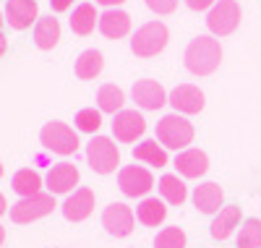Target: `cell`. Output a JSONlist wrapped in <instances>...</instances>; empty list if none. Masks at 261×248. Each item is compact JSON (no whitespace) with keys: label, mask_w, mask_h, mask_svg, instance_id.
<instances>
[{"label":"cell","mask_w":261,"mask_h":248,"mask_svg":"<svg viewBox=\"0 0 261 248\" xmlns=\"http://www.w3.org/2000/svg\"><path fill=\"white\" fill-rule=\"evenodd\" d=\"M0 27H3V13H0Z\"/></svg>","instance_id":"obj_38"},{"label":"cell","mask_w":261,"mask_h":248,"mask_svg":"<svg viewBox=\"0 0 261 248\" xmlns=\"http://www.w3.org/2000/svg\"><path fill=\"white\" fill-rule=\"evenodd\" d=\"M167 217V207L162 199H141V204L136 207V219L141 225H146V228H157V225H162Z\"/></svg>","instance_id":"obj_22"},{"label":"cell","mask_w":261,"mask_h":248,"mask_svg":"<svg viewBox=\"0 0 261 248\" xmlns=\"http://www.w3.org/2000/svg\"><path fill=\"white\" fill-rule=\"evenodd\" d=\"M39 141L47 152L53 154H60V157H68V154H76L81 141L76 136V131L68 126V123H60V120H50L42 126L39 131Z\"/></svg>","instance_id":"obj_4"},{"label":"cell","mask_w":261,"mask_h":248,"mask_svg":"<svg viewBox=\"0 0 261 248\" xmlns=\"http://www.w3.org/2000/svg\"><path fill=\"white\" fill-rule=\"evenodd\" d=\"M134 225H136V214H134V209H130L128 204L115 201V204H110L102 212V228L110 235H115V238L130 235L134 233Z\"/></svg>","instance_id":"obj_9"},{"label":"cell","mask_w":261,"mask_h":248,"mask_svg":"<svg viewBox=\"0 0 261 248\" xmlns=\"http://www.w3.org/2000/svg\"><path fill=\"white\" fill-rule=\"evenodd\" d=\"M6 47H8V42H6V37H3V32H0V55L6 53Z\"/></svg>","instance_id":"obj_35"},{"label":"cell","mask_w":261,"mask_h":248,"mask_svg":"<svg viewBox=\"0 0 261 248\" xmlns=\"http://www.w3.org/2000/svg\"><path fill=\"white\" fill-rule=\"evenodd\" d=\"M157 188H160L162 201H167V204H172V207L186 204V199H188V186L183 183V178H178V175H162Z\"/></svg>","instance_id":"obj_21"},{"label":"cell","mask_w":261,"mask_h":248,"mask_svg":"<svg viewBox=\"0 0 261 248\" xmlns=\"http://www.w3.org/2000/svg\"><path fill=\"white\" fill-rule=\"evenodd\" d=\"M134 160H139L144 165H151V167H165L167 165V152L157 139H146V141L134 146Z\"/></svg>","instance_id":"obj_24"},{"label":"cell","mask_w":261,"mask_h":248,"mask_svg":"<svg viewBox=\"0 0 261 248\" xmlns=\"http://www.w3.org/2000/svg\"><path fill=\"white\" fill-rule=\"evenodd\" d=\"M183 60H186L188 73L209 76V73H214L217 68H220V63H222V44L212 34H201V37L191 39Z\"/></svg>","instance_id":"obj_1"},{"label":"cell","mask_w":261,"mask_h":248,"mask_svg":"<svg viewBox=\"0 0 261 248\" xmlns=\"http://www.w3.org/2000/svg\"><path fill=\"white\" fill-rule=\"evenodd\" d=\"M105 68V60H102V53L99 50H84L73 65V73L81 79V81H94Z\"/></svg>","instance_id":"obj_23"},{"label":"cell","mask_w":261,"mask_h":248,"mask_svg":"<svg viewBox=\"0 0 261 248\" xmlns=\"http://www.w3.org/2000/svg\"><path fill=\"white\" fill-rule=\"evenodd\" d=\"M167 105L175 107L178 115H196L204 110V92L196 84H178L167 94Z\"/></svg>","instance_id":"obj_10"},{"label":"cell","mask_w":261,"mask_h":248,"mask_svg":"<svg viewBox=\"0 0 261 248\" xmlns=\"http://www.w3.org/2000/svg\"><path fill=\"white\" fill-rule=\"evenodd\" d=\"M94 27H99V13L94 11L92 3H79L71 13V32L79 34V37H86L92 34Z\"/></svg>","instance_id":"obj_20"},{"label":"cell","mask_w":261,"mask_h":248,"mask_svg":"<svg viewBox=\"0 0 261 248\" xmlns=\"http://www.w3.org/2000/svg\"><path fill=\"white\" fill-rule=\"evenodd\" d=\"M157 141L165 146V149H188V144L193 141V123L186 118V115H165L160 123H157Z\"/></svg>","instance_id":"obj_3"},{"label":"cell","mask_w":261,"mask_h":248,"mask_svg":"<svg viewBox=\"0 0 261 248\" xmlns=\"http://www.w3.org/2000/svg\"><path fill=\"white\" fill-rule=\"evenodd\" d=\"M144 131H146V120L136 110H120L113 118V136L123 144H134L136 139L144 136Z\"/></svg>","instance_id":"obj_11"},{"label":"cell","mask_w":261,"mask_h":248,"mask_svg":"<svg viewBox=\"0 0 261 248\" xmlns=\"http://www.w3.org/2000/svg\"><path fill=\"white\" fill-rule=\"evenodd\" d=\"M130 97H134V102L141 107V110H160L167 105V92L165 86L154 79H141L134 84V89H130Z\"/></svg>","instance_id":"obj_12"},{"label":"cell","mask_w":261,"mask_h":248,"mask_svg":"<svg viewBox=\"0 0 261 248\" xmlns=\"http://www.w3.org/2000/svg\"><path fill=\"white\" fill-rule=\"evenodd\" d=\"M0 178H3V165H0Z\"/></svg>","instance_id":"obj_39"},{"label":"cell","mask_w":261,"mask_h":248,"mask_svg":"<svg viewBox=\"0 0 261 248\" xmlns=\"http://www.w3.org/2000/svg\"><path fill=\"white\" fill-rule=\"evenodd\" d=\"M3 240H6V228L0 225V245H3Z\"/></svg>","instance_id":"obj_37"},{"label":"cell","mask_w":261,"mask_h":248,"mask_svg":"<svg viewBox=\"0 0 261 248\" xmlns=\"http://www.w3.org/2000/svg\"><path fill=\"white\" fill-rule=\"evenodd\" d=\"M118 186L130 199H146V193L154 188V175L144 165H125L118 172Z\"/></svg>","instance_id":"obj_7"},{"label":"cell","mask_w":261,"mask_h":248,"mask_svg":"<svg viewBox=\"0 0 261 248\" xmlns=\"http://www.w3.org/2000/svg\"><path fill=\"white\" fill-rule=\"evenodd\" d=\"M11 186H13V191H16L21 199L37 196V193H42V191H39V188H42V175H39L37 170H32V167H24V170H18V172L11 178Z\"/></svg>","instance_id":"obj_26"},{"label":"cell","mask_w":261,"mask_h":248,"mask_svg":"<svg viewBox=\"0 0 261 248\" xmlns=\"http://www.w3.org/2000/svg\"><path fill=\"white\" fill-rule=\"evenodd\" d=\"M37 18H39L37 0H8L6 3V21L16 32L29 29L32 24H37Z\"/></svg>","instance_id":"obj_13"},{"label":"cell","mask_w":261,"mask_h":248,"mask_svg":"<svg viewBox=\"0 0 261 248\" xmlns=\"http://www.w3.org/2000/svg\"><path fill=\"white\" fill-rule=\"evenodd\" d=\"M107 39H123L130 32V16L120 8H110L99 16V27H97Z\"/></svg>","instance_id":"obj_18"},{"label":"cell","mask_w":261,"mask_h":248,"mask_svg":"<svg viewBox=\"0 0 261 248\" xmlns=\"http://www.w3.org/2000/svg\"><path fill=\"white\" fill-rule=\"evenodd\" d=\"M222 199H225V193H222L220 183H214V180H206V183L193 188V207L201 214H217L222 209Z\"/></svg>","instance_id":"obj_16"},{"label":"cell","mask_w":261,"mask_h":248,"mask_svg":"<svg viewBox=\"0 0 261 248\" xmlns=\"http://www.w3.org/2000/svg\"><path fill=\"white\" fill-rule=\"evenodd\" d=\"M0 214H6V196L0 193Z\"/></svg>","instance_id":"obj_36"},{"label":"cell","mask_w":261,"mask_h":248,"mask_svg":"<svg viewBox=\"0 0 261 248\" xmlns=\"http://www.w3.org/2000/svg\"><path fill=\"white\" fill-rule=\"evenodd\" d=\"M73 6V0H50V8L55 11V13H63V11H68Z\"/></svg>","instance_id":"obj_33"},{"label":"cell","mask_w":261,"mask_h":248,"mask_svg":"<svg viewBox=\"0 0 261 248\" xmlns=\"http://www.w3.org/2000/svg\"><path fill=\"white\" fill-rule=\"evenodd\" d=\"M60 39V21L50 16H39L34 24V44L39 50H53Z\"/></svg>","instance_id":"obj_19"},{"label":"cell","mask_w":261,"mask_h":248,"mask_svg":"<svg viewBox=\"0 0 261 248\" xmlns=\"http://www.w3.org/2000/svg\"><path fill=\"white\" fill-rule=\"evenodd\" d=\"M238 248H261V219H246L238 233Z\"/></svg>","instance_id":"obj_28"},{"label":"cell","mask_w":261,"mask_h":248,"mask_svg":"<svg viewBox=\"0 0 261 248\" xmlns=\"http://www.w3.org/2000/svg\"><path fill=\"white\" fill-rule=\"evenodd\" d=\"M86 160H89V167L94 172L110 175L120 165V152H118V146H115L113 139H107V136H92V141L86 144Z\"/></svg>","instance_id":"obj_6"},{"label":"cell","mask_w":261,"mask_h":248,"mask_svg":"<svg viewBox=\"0 0 261 248\" xmlns=\"http://www.w3.org/2000/svg\"><path fill=\"white\" fill-rule=\"evenodd\" d=\"M73 123H76V128L84 131V133H97L99 126H102V112L94 110V107H84V110L76 112V120H73Z\"/></svg>","instance_id":"obj_30"},{"label":"cell","mask_w":261,"mask_h":248,"mask_svg":"<svg viewBox=\"0 0 261 248\" xmlns=\"http://www.w3.org/2000/svg\"><path fill=\"white\" fill-rule=\"evenodd\" d=\"M53 209H55L53 193H37V196H27V199L16 201L11 207V219L16 225H29L39 217H47Z\"/></svg>","instance_id":"obj_8"},{"label":"cell","mask_w":261,"mask_h":248,"mask_svg":"<svg viewBox=\"0 0 261 248\" xmlns=\"http://www.w3.org/2000/svg\"><path fill=\"white\" fill-rule=\"evenodd\" d=\"M99 6H107V8H118V6H123L125 0H97Z\"/></svg>","instance_id":"obj_34"},{"label":"cell","mask_w":261,"mask_h":248,"mask_svg":"<svg viewBox=\"0 0 261 248\" xmlns=\"http://www.w3.org/2000/svg\"><path fill=\"white\" fill-rule=\"evenodd\" d=\"M214 3H217V0H186V6L191 11H196V13H199V11H209Z\"/></svg>","instance_id":"obj_32"},{"label":"cell","mask_w":261,"mask_h":248,"mask_svg":"<svg viewBox=\"0 0 261 248\" xmlns=\"http://www.w3.org/2000/svg\"><path fill=\"white\" fill-rule=\"evenodd\" d=\"M123 105H125V94H123L120 86H115V84L99 86V92H97V107H99V112L118 115V112L123 110Z\"/></svg>","instance_id":"obj_27"},{"label":"cell","mask_w":261,"mask_h":248,"mask_svg":"<svg viewBox=\"0 0 261 248\" xmlns=\"http://www.w3.org/2000/svg\"><path fill=\"white\" fill-rule=\"evenodd\" d=\"M92 212H94V191L89 186L76 188L63 204V214H65V219H71V222H81Z\"/></svg>","instance_id":"obj_14"},{"label":"cell","mask_w":261,"mask_h":248,"mask_svg":"<svg viewBox=\"0 0 261 248\" xmlns=\"http://www.w3.org/2000/svg\"><path fill=\"white\" fill-rule=\"evenodd\" d=\"M175 167H178V175L180 178H201L206 170H209V157L201 152V149H183L178 157H175Z\"/></svg>","instance_id":"obj_17"},{"label":"cell","mask_w":261,"mask_h":248,"mask_svg":"<svg viewBox=\"0 0 261 248\" xmlns=\"http://www.w3.org/2000/svg\"><path fill=\"white\" fill-rule=\"evenodd\" d=\"M45 180H47V188L53 196L55 193H71L73 186H79V167L71 162H58L50 167Z\"/></svg>","instance_id":"obj_15"},{"label":"cell","mask_w":261,"mask_h":248,"mask_svg":"<svg viewBox=\"0 0 261 248\" xmlns=\"http://www.w3.org/2000/svg\"><path fill=\"white\" fill-rule=\"evenodd\" d=\"M238 222H241V207H222L212 222V238L214 240L230 238V233L238 228Z\"/></svg>","instance_id":"obj_25"},{"label":"cell","mask_w":261,"mask_h":248,"mask_svg":"<svg viewBox=\"0 0 261 248\" xmlns=\"http://www.w3.org/2000/svg\"><path fill=\"white\" fill-rule=\"evenodd\" d=\"M146 8L157 16H170L178 11V0H144Z\"/></svg>","instance_id":"obj_31"},{"label":"cell","mask_w":261,"mask_h":248,"mask_svg":"<svg viewBox=\"0 0 261 248\" xmlns=\"http://www.w3.org/2000/svg\"><path fill=\"white\" fill-rule=\"evenodd\" d=\"M154 248H186V233L172 225V228H162L154 238Z\"/></svg>","instance_id":"obj_29"},{"label":"cell","mask_w":261,"mask_h":248,"mask_svg":"<svg viewBox=\"0 0 261 248\" xmlns=\"http://www.w3.org/2000/svg\"><path fill=\"white\" fill-rule=\"evenodd\" d=\"M241 3L238 0H217L206 13V27L212 32V37H227L241 27Z\"/></svg>","instance_id":"obj_5"},{"label":"cell","mask_w":261,"mask_h":248,"mask_svg":"<svg viewBox=\"0 0 261 248\" xmlns=\"http://www.w3.org/2000/svg\"><path fill=\"white\" fill-rule=\"evenodd\" d=\"M167 39L170 32L162 21H146L130 37V50H134L136 58H154L167 47Z\"/></svg>","instance_id":"obj_2"}]
</instances>
